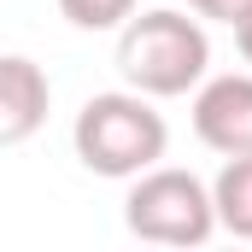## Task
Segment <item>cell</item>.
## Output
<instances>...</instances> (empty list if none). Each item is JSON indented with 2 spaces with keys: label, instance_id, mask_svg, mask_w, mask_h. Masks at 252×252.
<instances>
[{
  "label": "cell",
  "instance_id": "1",
  "mask_svg": "<svg viewBox=\"0 0 252 252\" xmlns=\"http://www.w3.org/2000/svg\"><path fill=\"white\" fill-rule=\"evenodd\" d=\"M70 147L76 158L94 170V176H112V182H135L141 170H153L170 147V129L164 112H153V94L141 88H112V94H94L76 124H70Z\"/></svg>",
  "mask_w": 252,
  "mask_h": 252
},
{
  "label": "cell",
  "instance_id": "2",
  "mask_svg": "<svg viewBox=\"0 0 252 252\" xmlns=\"http://www.w3.org/2000/svg\"><path fill=\"white\" fill-rule=\"evenodd\" d=\"M205 64H211V41H205V24L188 12H141L118 35L124 82L153 100H176V94L199 88Z\"/></svg>",
  "mask_w": 252,
  "mask_h": 252
},
{
  "label": "cell",
  "instance_id": "3",
  "mask_svg": "<svg viewBox=\"0 0 252 252\" xmlns=\"http://www.w3.org/2000/svg\"><path fill=\"white\" fill-rule=\"evenodd\" d=\"M124 223L135 241H153V247H205L223 229L217 193L193 170H176V164H153L135 176V188L124 199Z\"/></svg>",
  "mask_w": 252,
  "mask_h": 252
},
{
  "label": "cell",
  "instance_id": "4",
  "mask_svg": "<svg viewBox=\"0 0 252 252\" xmlns=\"http://www.w3.org/2000/svg\"><path fill=\"white\" fill-rule=\"evenodd\" d=\"M193 135L211 153H223V158L252 153V64L199 82V94H193Z\"/></svg>",
  "mask_w": 252,
  "mask_h": 252
},
{
  "label": "cell",
  "instance_id": "5",
  "mask_svg": "<svg viewBox=\"0 0 252 252\" xmlns=\"http://www.w3.org/2000/svg\"><path fill=\"white\" fill-rule=\"evenodd\" d=\"M47 100H53V88H47V76H41L35 59H24V53L0 59V141L6 147L30 141L47 124Z\"/></svg>",
  "mask_w": 252,
  "mask_h": 252
},
{
  "label": "cell",
  "instance_id": "6",
  "mask_svg": "<svg viewBox=\"0 0 252 252\" xmlns=\"http://www.w3.org/2000/svg\"><path fill=\"white\" fill-rule=\"evenodd\" d=\"M211 193H217V223H223L235 241H252V153L223 158Z\"/></svg>",
  "mask_w": 252,
  "mask_h": 252
},
{
  "label": "cell",
  "instance_id": "7",
  "mask_svg": "<svg viewBox=\"0 0 252 252\" xmlns=\"http://www.w3.org/2000/svg\"><path fill=\"white\" fill-rule=\"evenodd\" d=\"M141 0H59V12L76 24V30H118L135 18Z\"/></svg>",
  "mask_w": 252,
  "mask_h": 252
},
{
  "label": "cell",
  "instance_id": "8",
  "mask_svg": "<svg viewBox=\"0 0 252 252\" xmlns=\"http://www.w3.org/2000/svg\"><path fill=\"white\" fill-rule=\"evenodd\" d=\"M188 12H199V18H211V24H229V30H235V24L252 12V0H188Z\"/></svg>",
  "mask_w": 252,
  "mask_h": 252
},
{
  "label": "cell",
  "instance_id": "9",
  "mask_svg": "<svg viewBox=\"0 0 252 252\" xmlns=\"http://www.w3.org/2000/svg\"><path fill=\"white\" fill-rule=\"evenodd\" d=\"M235 47H241V59L252 64V12L241 18V24H235Z\"/></svg>",
  "mask_w": 252,
  "mask_h": 252
}]
</instances>
